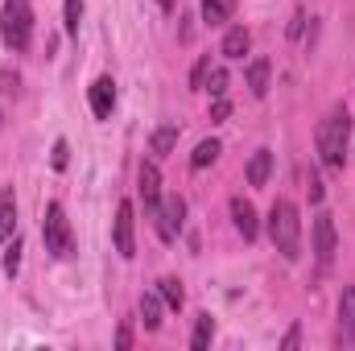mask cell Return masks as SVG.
<instances>
[{
	"label": "cell",
	"mask_w": 355,
	"mask_h": 351,
	"mask_svg": "<svg viewBox=\"0 0 355 351\" xmlns=\"http://www.w3.org/2000/svg\"><path fill=\"white\" fill-rule=\"evenodd\" d=\"M347 137H352V116H347V108L339 103V108H331V112L322 116V124H318V132H314L318 162H322L327 170H343V166H347Z\"/></svg>",
	"instance_id": "6da1fadb"
},
{
	"label": "cell",
	"mask_w": 355,
	"mask_h": 351,
	"mask_svg": "<svg viewBox=\"0 0 355 351\" xmlns=\"http://www.w3.org/2000/svg\"><path fill=\"white\" fill-rule=\"evenodd\" d=\"M268 240L285 261L302 257V215H297V207L289 198H277L268 207Z\"/></svg>",
	"instance_id": "7a4b0ae2"
},
{
	"label": "cell",
	"mask_w": 355,
	"mask_h": 351,
	"mask_svg": "<svg viewBox=\"0 0 355 351\" xmlns=\"http://www.w3.org/2000/svg\"><path fill=\"white\" fill-rule=\"evenodd\" d=\"M0 37L12 54H25L33 42V8L29 0H4L0 8Z\"/></svg>",
	"instance_id": "3957f363"
},
{
	"label": "cell",
	"mask_w": 355,
	"mask_h": 351,
	"mask_svg": "<svg viewBox=\"0 0 355 351\" xmlns=\"http://www.w3.org/2000/svg\"><path fill=\"white\" fill-rule=\"evenodd\" d=\"M42 240H46V252H50V257H58V261H71V257H75V232H71V219H67L62 203H50V207H46Z\"/></svg>",
	"instance_id": "277c9868"
},
{
	"label": "cell",
	"mask_w": 355,
	"mask_h": 351,
	"mask_svg": "<svg viewBox=\"0 0 355 351\" xmlns=\"http://www.w3.org/2000/svg\"><path fill=\"white\" fill-rule=\"evenodd\" d=\"M182 219H186V203L182 198H166L162 207H157V215H153V223H157V236L166 240V244H174L178 232H182Z\"/></svg>",
	"instance_id": "5b68a950"
},
{
	"label": "cell",
	"mask_w": 355,
	"mask_h": 351,
	"mask_svg": "<svg viewBox=\"0 0 355 351\" xmlns=\"http://www.w3.org/2000/svg\"><path fill=\"white\" fill-rule=\"evenodd\" d=\"M132 203L124 198L120 207H116V228H112V236H116V252L124 257V261H132L137 257V236H132Z\"/></svg>",
	"instance_id": "8992f818"
},
{
	"label": "cell",
	"mask_w": 355,
	"mask_h": 351,
	"mask_svg": "<svg viewBox=\"0 0 355 351\" xmlns=\"http://www.w3.org/2000/svg\"><path fill=\"white\" fill-rule=\"evenodd\" d=\"M335 252H339V236H335V219L322 211L318 219H314V257H318V264L327 268V264L335 261Z\"/></svg>",
	"instance_id": "52a82bcc"
},
{
	"label": "cell",
	"mask_w": 355,
	"mask_h": 351,
	"mask_svg": "<svg viewBox=\"0 0 355 351\" xmlns=\"http://www.w3.org/2000/svg\"><path fill=\"white\" fill-rule=\"evenodd\" d=\"M227 207H232V223H236V232H240L244 240H257V236H261V219H257V207H252L244 194H236Z\"/></svg>",
	"instance_id": "ba28073f"
},
{
	"label": "cell",
	"mask_w": 355,
	"mask_h": 351,
	"mask_svg": "<svg viewBox=\"0 0 355 351\" xmlns=\"http://www.w3.org/2000/svg\"><path fill=\"white\" fill-rule=\"evenodd\" d=\"M137 186H141L145 211H149V215H157V207H162V170H157V162H145V166H141Z\"/></svg>",
	"instance_id": "9c48e42d"
},
{
	"label": "cell",
	"mask_w": 355,
	"mask_h": 351,
	"mask_svg": "<svg viewBox=\"0 0 355 351\" xmlns=\"http://www.w3.org/2000/svg\"><path fill=\"white\" fill-rule=\"evenodd\" d=\"M91 99V112H95V120H112V108H116V83H112V75H99L87 91Z\"/></svg>",
	"instance_id": "30bf717a"
},
{
	"label": "cell",
	"mask_w": 355,
	"mask_h": 351,
	"mask_svg": "<svg viewBox=\"0 0 355 351\" xmlns=\"http://www.w3.org/2000/svg\"><path fill=\"white\" fill-rule=\"evenodd\" d=\"M339 331H343V343H355V285L339 293Z\"/></svg>",
	"instance_id": "8fae6325"
},
{
	"label": "cell",
	"mask_w": 355,
	"mask_h": 351,
	"mask_svg": "<svg viewBox=\"0 0 355 351\" xmlns=\"http://www.w3.org/2000/svg\"><path fill=\"white\" fill-rule=\"evenodd\" d=\"M248 46H252L248 29H244V25H232V29L223 33V46H219V54H223V58H244V54H248Z\"/></svg>",
	"instance_id": "7c38bea8"
},
{
	"label": "cell",
	"mask_w": 355,
	"mask_h": 351,
	"mask_svg": "<svg viewBox=\"0 0 355 351\" xmlns=\"http://www.w3.org/2000/svg\"><path fill=\"white\" fill-rule=\"evenodd\" d=\"M141 323H145V331H162V310H166V302H162V293H141Z\"/></svg>",
	"instance_id": "4fadbf2b"
},
{
	"label": "cell",
	"mask_w": 355,
	"mask_h": 351,
	"mask_svg": "<svg viewBox=\"0 0 355 351\" xmlns=\"http://www.w3.org/2000/svg\"><path fill=\"white\" fill-rule=\"evenodd\" d=\"M12 228H17V198L8 186H0V244L12 236Z\"/></svg>",
	"instance_id": "5bb4252c"
},
{
	"label": "cell",
	"mask_w": 355,
	"mask_h": 351,
	"mask_svg": "<svg viewBox=\"0 0 355 351\" xmlns=\"http://www.w3.org/2000/svg\"><path fill=\"white\" fill-rule=\"evenodd\" d=\"M178 132H182L178 124H162V128L153 132V141H149L153 157H170V153H174V149H178Z\"/></svg>",
	"instance_id": "9a60e30c"
},
{
	"label": "cell",
	"mask_w": 355,
	"mask_h": 351,
	"mask_svg": "<svg viewBox=\"0 0 355 351\" xmlns=\"http://www.w3.org/2000/svg\"><path fill=\"white\" fill-rule=\"evenodd\" d=\"M268 174H272V153L268 149H257L248 157V186H265Z\"/></svg>",
	"instance_id": "2e32d148"
},
{
	"label": "cell",
	"mask_w": 355,
	"mask_h": 351,
	"mask_svg": "<svg viewBox=\"0 0 355 351\" xmlns=\"http://www.w3.org/2000/svg\"><path fill=\"white\" fill-rule=\"evenodd\" d=\"M248 91H252L257 99L268 95V58H252V62H248Z\"/></svg>",
	"instance_id": "e0dca14e"
},
{
	"label": "cell",
	"mask_w": 355,
	"mask_h": 351,
	"mask_svg": "<svg viewBox=\"0 0 355 351\" xmlns=\"http://www.w3.org/2000/svg\"><path fill=\"white\" fill-rule=\"evenodd\" d=\"M219 153H223V145H219L215 137H207V141H198V145H194V153H190V166H194V170H207V166H211Z\"/></svg>",
	"instance_id": "ac0fdd59"
},
{
	"label": "cell",
	"mask_w": 355,
	"mask_h": 351,
	"mask_svg": "<svg viewBox=\"0 0 355 351\" xmlns=\"http://www.w3.org/2000/svg\"><path fill=\"white\" fill-rule=\"evenodd\" d=\"M232 8H236V0H202V21H207L211 29H215V25H227Z\"/></svg>",
	"instance_id": "d6986e66"
},
{
	"label": "cell",
	"mask_w": 355,
	"mask_h": 351,
	"mask_svg": "<svg viewBox=\"0 0 355 351\" xmlns=\"http://www.w3.org/2000/svg\"><path fill=\"white\" fill-rule=\"evenodd\" d=\"M157 293H162V302H166L170 310H182V302H186V289H182L178 277H162V281H157Z\"/></svg>",
	"instance_id": "ffe728a7"
},
{
	"label": "cell",
	"mask_w": 355,
	"mask_h": 351,
	"mask_svg": "<svg viewBox=\"0 0 355 351\" xmlns=\"http://www.w3.org/2000/svg\"><path fill=\"white\" fill-rule=\"evenodd\" d=\"M211 335H215V318H211V314H198V318H194V331H190V348L202 351L211 343Z\"/></svg>",
	"instance_id": "44dd1931"
},
{
	"label": "cell",
	"mask_w": 355,
	"mask_h": 351,
	"mask_svg": "<svg viewBox=\"0 0 355 351\" xmlns=\"http://www.w3.org/2000/svg\"><path fill=\"white\" fill-rule=\"evenodd\" d=\"M202 91H211V95L219 99V95L227 91V71H223V67H215V71L207 75V83H202Z\"/></svg>",
	"instance_id": "7402d4cb"
},
{
	"label": "cell",
	"mask_w": 355,
	"mask_h": 351,
	"mask_svg": "<svg viewBox=\"0 0 355 351\" xmlns=\"http://www.w3.org/2000/svg\"><path fill=\"white\" fill-rule=\"evenodd\" d=\"M79 21H83V0H67V33L79 37Z\"/></svg>",
	"instance_id": "603a6c76"
},
{
	"label": "cell",
	"mask_w": 355,
	"mask_h": 351,
	"mask_svg": "<svg viewBox=\"0 0 355 351\" xmlns=\"http://www.w3.org/2000/svg\"><path fill=\"white\" fill-rule=\"evenodd\" d=\"M17 268H21V240L12 236V244H8V252H4V273L17 277Z\"/></svg>",
	"instance_id": "cb8c5ba5"
},
{
	"label": "cell",
	"mask_w": 355,
	"mask_h": 351,
	"mask_svg": "<svg viewBox=\"0 0 355 351\" xmlns=\"http://www.w3.org/2000/svg\"><path fill=\"white\" fill-rule=\"evenodd\" d=\"M207 75H211V58H198V62H194V71H190V87H194V91H202Z\"/></svg>",
	"instance_id": "d4e9b609"
},
{
	"label": "cell",
	"mask_w": 355,
	"mask_h": 351,
	"mask_svg": "<svg viewBox=\"0 0 355 351\" xmlns=\"http://www.w3.org/2000/svg\"><path fill=\"white\" fill-rule=\"evenodd\" d=\"M50 162H54V170H67V162H71V145H67L62 137L54 141V157H50Z\"/></svg>",
	"instance_id": "484cf974"
},
{
	"label": "cell",
	"mask_w": 355,
	"mask_h": 351,
	"mask_svg": "<svg viewBox=\"0 0 355 351\" xmlns=\"http://www.w3.org/2000/svg\"><path fill=\"white\" fill-rule=\"evenodd\" d=\"M227 116H232V103H227V99H223V95H219V99H215V103H211V120H215V124H219V120H227Z\"/></svg>",
	"instance_id": "4316f807"
},
{
	"label": "cell",
	"mask_w": 355,
	"mask_h": 351,
	"mask_svg": "<svg viewBox=\"0 0 355 351\" xmlns=\"http://www.w3.org/2000/svg\"><path fill=\"white\" fill-rule=\"evenodd\" d=\"M306 190H310V203H322V194H327V190H322V182H318V174H314V170H310V178H306Z\"/></svg>",
	"instance_id": "83f0119b"
},
{
	"label": "cell",
	"mask_w": 355,
	"mask_h": 351,
	"mask_svg": "<svg viewBox=\"0 0 355 351\" xmlns=\"http://www.w3.org/2000/svg\"><path fill=\"white\" fill-rule=\"evenodd\" d=\"M116 348L120 351L132 348V327H128V323H120V331H116Z\"/></svg>",
	"instance_id": "f1b7e54d"
},
{
	"label": "cell",
	"mask_w": 355,
	"mask_h": 351,
	"mask_svg": "<svg viewBox=\"0 0 355 351\" xmlns=\"http://www.w3.org/2000/svg\"><path fill=\"white\" fill-rule=\"evenodd\" d=\"M297 343H302V327H289V335L281 339V351H293Z\"/></svg>",
	"instance_id": "f546056e"
},
{
	"label": "cell",
	"mask_w": 355,
	"mask_h": 351,
	"mask_svg": "<svg viewBox=\"0 0 355 351\" xmlns=\"http://www.w3.org/2000/svg\"><path fill=\"white\" fill-rule=\"evenodd\" d=\"M0 91H17V75L4 71V75H0Z\"/></svg>",
	"instance_id": "4dcf8cb0"
},
{
	"label": "cell",
	"mask_w": 355,
	"mask_h": 351,
	"mask_svg": "<svg viewBox=\"0 0 355 351\" xmlns=\"http://www.w3.org/2000/svg\"><path fill=\"white\" fill-rule=\"evenodd\" d=\"M302 21H306V17H302V12H297V17H293V21H289V37H302Z\"/></svg>",
	"instance_id": "1f68e13d"
},
{
	"label": "cell",
	"mask_w": 355,
	"mask_h": 351,
	"mask_svg": "<svg viewBox=\"0 0 355 351\" xmlns=\"http://www.w3.org/2000/svg\"><path fill=\"white\" fill-rule=\"evenodd\" d=\"M157 4H162V8H166V12H170V8H174L178 0H157Z\"/></svg>",
	"instance_id": "d6a6232c"
}]
</instances>
